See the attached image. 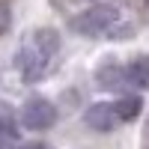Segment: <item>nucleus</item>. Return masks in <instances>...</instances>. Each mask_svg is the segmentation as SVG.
Here are the masks:
<instances>
[{
    "mask_svg": "<svg viewBox=\"0 0 149 149\" xmlns=\"http://www.w3.org/2000/svg\"><path fill=\"white\" fill-rule=\"evenodd\" d=\"M60 54V33L54 27H36L24 36V42L15 54V69L24 84H36L51 72L54 60Z\"/></svg>",
    "mask_w": 149,
    "mask_h": 149,
    "instance_id": "f257e3e1",
    "label": "nucleus"
},
{
    "mask_svg": "<svg viewBox=\"0 0 149 149\" xmlns=\"http://www.w3.org/2000/svg\"><path fill=\"white\" fill-rule=\"evenodd\" d=\"M72 33L84 36V39H113V33L122 27V12L113 3H95L90 9L78 12L72 21H69Z\"/></svg>",
    "mask_w": 149,
    "mask_h": 149,
    "instance_id": "f03ea898",
    "label": "nucleus"
},
{
    "mask_svg": "<svg viewBox=\"0 0 149 149\" xmlns=\"http://www.w3.org/2000/svg\"><path fill=\"white\" fill-rule=\"evenodd\" d=\"M57 122V107L45 95H30L21 104V125L30 131H48Z\"/></svg>",
    "mask_w": 149,
    "mask_h": 149,
    "instance_id": "7ed1b4c3",
    "label": "nucleus"
},
{
    "mask_svg": "<svg viewBox=\"0 0 149 149\" xmlns=\"http://www.w3.org/2000/svg\"><path fill=\"white\" fill-rule=\"evenodd\" d=\"M84 122L93 131L107 134V131H113L119 125V113H116V107L110 104V102H95V104H90V107L84 110Z\"/></svg>",
    "mask_w": 149,
    "mask_h": 149,
    "instance_id": "20e7f679",
    "label": "nucleus"
},
{
    "mask_svg": "<svg viewBox=\"0 0 149 149\" xmlns=\"http://www.w3.org/2000/svg\"><path fill=\"white\" fill-rule=\"evenodd\" d=\"M95 84L107 93H122L125 90V72L116 60H104L102 66L95 69Z\"/></svg>",
    "mask_w": 149,
    "mask_h": 149,
    "instance_id": "39448f33",
    "label": "nucleus"
},
{
    "mask_svg": "<svg viewBox=\"0 0 149 149\" xmlns=\"http://www.w3.org/2000/svg\"><path fill=\"white\" fill-rule=\"evenodd\" d=\"M122 72H125V86H134V90L149 86V57H134L128 66H122Z\"/></svg>",
    "mask_w": 149,
    "mask_h": 149,
    "instance_id": "423d86ee",
    "label": "nucleus"
},
{
    "mask_svg": "<svg viewBox=\"0 0 149 149\" xmlns=\"http://www.w3.org/2000/svg\"><path fill=\"white\" fill-rule=\"evenodd\" d=\"M113 107H116V113H119V122H131L134 116L140 113L143 102H140V95H122L119 102H113Z\"/></svg>",
    "mask_w": 149,
    "mask_h": 149,
    "instance_id": "0eeeda50",
    "label": "nucleus"
},
{
    "mask_svg": "<svg viewBox=\"0 0 149 149\" xmlns=\"http://www.w3.org/2000/svg\"><path fill=\"white\" fill-rule=\"evenodd\" d=\"M15 113H12V107L0 102V140H9L12 134H15Z\"/></svg>",
    "mask_w": 149,
    "mask_h": 149,
    "instance_id": "6e6552de",
    "label": "nucleus"
},
{
    "mask_svg": "<svg viewBox=\"0 0 149 149\" xmlns=\"http://www.w3.org/2000/svg\"><path fill=\"white\" fill-rule=\"evenodd\" d=\"M9 24H12V9H9V0H0V36L9 33Z\"/></svg>",
    "mask_w": 149,
    "mask_h": 149,
    "instance_id": "1a4fd4ad",
    "label": "nucleus"
},
{
    "mask_svg": "<svg viewBox=\"0 0 149 149\" xmlns=\"http://www.w3.org/2000/svg\"><path fill=\"white\" fill-rule=\"evenodd\" d=\"M18 149H51L48 143H42V140H33V143H21Z\"/></svg>",
    "mask_w": 149,
    "mask_h": 149,
    "instance_id": "9d476101",
    "label": "nucleus"
},
{
    "mask_svg": "<svg viewBox=\"0 0 149 149\" xmlns=\"http://www.w3.org/2000/svg\"><path fill=\"white\" fill-rule=\"evenodd\" d=\"M146 3H149V0H146Z\"/></svg>",
    "mask_w": 149,
    "mask_h": 149,
    "instance_id": "9b49d317",
    "label": "nucleus"
}]
</instances>
